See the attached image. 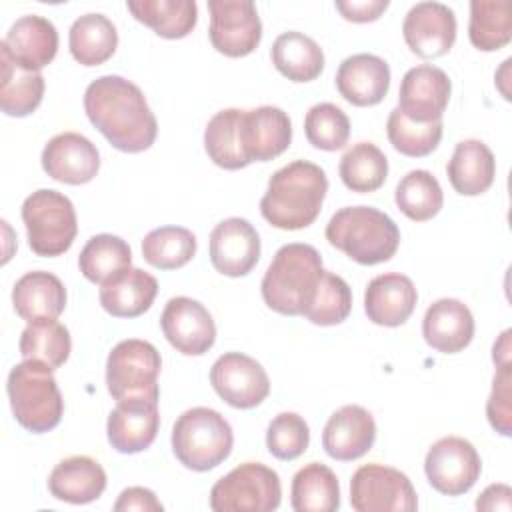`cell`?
<instances>
[{"mask_svg": "<svg viewBox=\"0 0 512 512\" xmlns=\"http://www.w3.org/2000/svg\"><path fill=\"white\" fill-rule=\"evenodd\" d=\"M158 398L160 392H142L116 400L106 422V436L114 450L136 454L156 440L160 428Z\"/></svg>", "mask_w": 512, "mask_h": 512, "instance_id": "cell-12", "label": "cell"}, {"mask_svg": "<svg viewBox=\"0 0 512 512\" xmlns=\"http://www.w3.org/2000/svg\"><path fill=\"white\" fill-rule=\"evenodd\" d=\"M20 214L26 226L28 246L34 254L52 258L70 250L78 232V220L68 196L40 188L22 202Z\"/></svg>", "mask_w": 512, "mask_h": 512, "instance_id": "cell-7", "label": "cell"}, {"mask_svg": "<svg viewBox=\"0 0 512 512\" xmlns=\"http://www.w3.org/2000/svg\"><path fill=\"white\" fill-rule=\"evenodd\" d=\"M476 510H512V488L508 484H490L476 498Z\"/></svg>", "mask_w": 512, "mask_h": 512, "instance_id": "cell-49", "label": "cell"}, {"mask_svg": "<svg viewBox=\"0 0 512 512\" xmlns=\"http://www.w3.org/2000/svg\"><path fill=\"white\" fill-rule=\"evenodd\" d=\"M280 500V476L262 462H244L232 468L210 490V508L214 512H270L280 506Z\"/></svg>", "mask_w": 512, "mask_h": 512, "instance_id": "cell-8", "label": "cell"}, {"mask_svg": "<svg viewBox=\"0 0 512 512\" xmlns=\"http://www.w3.org/2000/svg\"><path fill=\"white\" fill-rule=\"evenodd\" d=\"M126 8L138 22L168 40L188 36L198 22L194 0H128Z\"/></svg>", "mask_w": 512, "mask_h": 512, "instance_id": "cell-33", "label": "cell"}, {"mask_svg": "<svg viewBox=\"0 0 512 512\" xmlns=\"http://www.w3.org/2000/svg\"><path fill=\"white\" fill-rule=\"evenodd\" d=\"M84 110L92 126L120 152H144L156 140L158 122L144 92L122 76L92 80L84 92Z\"/></svg>", "mask_w": 512, "mask_h": 512, "instance_id": "cell-1", "label": "cell"}, {"mask_svg": "<svg viewBox=\"0 0 512 512\" xmlns=\"http://www.w3.org/2000/svg\"><path fill=\"white\" fill-rule=\"evenodd\" d=\"M386 134L394 150L410 158H422L438 148L442 140V120L418 124L394 108L388 114Z\"/></svg>", "mask_w": 512, "mask_h": 512, "instance_id": "cell-43", "label": "cell"}, {"mask_svg": "<svg viewBox=\"0 0 512 512\" xmlns=\"http://www.w3.org/2000/svg\"><path fill=\"white\" fill-rule=\"evenodd\" d=\"M52 372L42 362L24 360L8 374L6 392L12 414L22 428L34 434L48 432L62 420L64 400Z\"/></svg>", "mask_w": 512, "mask_h": 512, "instance_id": "cell-5", "label": "cell"}, {"mask_svg": "<svg viewBox=\"0 0 512 512\" xmlns=\"http://www.w3.org/2000/svg\"><path fill=\"white\" fill-rule=\"evenodd\" d=\"M388 0H348L336 2V10L342 14V18L350 22H374L380 18V14L388 8Z\"/></svg>", "mask_w": 512, "mask_h": 512, "instance_id": "cell-48", "label": "cell"}, {"mask_svg": "<svg viewBox=\"0 0 512 512\" xmlns=\"http://www.w3.org/2000/svg\"><path fill=\"white\" fill-rule=\"evenodd\" d=\"M210 42L230 58L252 54L262 40V22L252 0H208Z\"/></svg>", "mask_w": 512, "mask_h": 512, "instance_id": "cell-13", "label": "cell"}, {"mask_svg": "<svg viewBox=\"0 0 512 512\" xmlns=\"http://www.w3.org/2000/svg\"><path fill=\"white\" fill-rule=\"evenodd\" d=\"M232 446V426L214 408H190L172 426L174 456L188 470L208 472L216 468L230 456Z\"/></svg>", "mask_w": 512, "mask_h": 512, "instance_id": "cell-6", "label": "cell"}, {"mask_svg": "<svg viewBox=\"0 0 512 512\" xmlns=\"http://www.w3.org/2000/svg\"><path fill=\"white\" fill-rule=\"evenodd\" d=\"M208 250L214 270L240 278L252 272L260 260V236L248 220L232 216L214 226Z\"/></svg>", "mask_w": 512, "mask_h": 512, "instance_id": "cell-18", "label": "cell"}, {"mask_svg": "<svg viewBox=\"0 0 512 512\" xmlns=\"http://www.w3.org/2000/svg\"><path fill=\"white\" fill-rule=\"evenodd\" d=\"M336 88L354 106H376L390 90V66L376 54H352L338 66Z\"/></svg>", "mask_w": 512, "mask_h": 512, "instance_id": "cell-21", "label": "cell"}, {"mask_svg": "<svg viewBox=\"0 0 512 512\" xmlns=\"http://www.w3.org/2000/svg\"><path fill=\"white\" fill-rule=\"evenodd\" d=\"M350 310L352 290L348 282L330 270H322L314 298L302 316L316 326H334L344 322Z\"/></svg>", "mask_w": 512, "mask_h": 512, "instance_id": "cell-42", "label": "cell"}, {"mask_svg": "<svg viewBox=\"0 0 512 512\" xmlns=\"http://www.w3.org/2000/svg\"><path fill=\"white\" fill-rule=\"evenodd\" d=\"M422 336L430 348L456 354L474 338V316L462 300L440 298L428 306L422 318Z\"/></svg>", "mask_w": 512, "mask_h": 512, "instance_id": "cell-24", "label": "cell"}, {"mask_svg": "<svg viewBox=\"0 0 512 512\" xmlns=\"http://www.w3.org/2000/svg\"><path fill=\"white\" fill-rule=\"evenodd\" d=\"M482 472V460L472 442L460 436L436 440L424 458V474L430 486L444 496L466 494Z\"/></svg>", "mask_w": 512, "mask_h": 512, "instance_id": "cell-11", "label": "cell"}, {"mask_svg": "<svg viewBox=\"0 0 512 512\" xmlns=\"http://www.w3.org/2000/svg\"><path fill=\"white\" fill-rule=\"evenodd\" d=\"M10 56L26 70L40 72L58 52L56 26L38 14L20 16L0 42Z\"/></svg>", "mask_w": 512, "mask_h": 512, "instance_id": "cell-25", "label": "cell"}, {"mask_svg": "<svg viewBox=\"0 0 512 512\" xmlns=\"http://www.w3.org/2000/svg\"><path fill=\"white\" fill-rule=\"evenodd\" d=\"M338 174L348 190L358 194L374 192L388 178V158L376 144L358 142L342 154Z\"/></svg>", "mask_w": 512, "mask_h": 512, "instance_id": "cell-37", "label": "cell"}, {"mask_svg": "<svg viewBox=\"0 0 512 512\" xmlns=\"http://www.w3.org/2000/svg\"><path fill=\"white\" fill-rule=\"evenodd\" d=\"M160 328L170 342L184 356H202L216 342V324L206 306L188 296H174L166 302Z\"/></svg>", "mask_w": 512, "mask_h": 512, "instance_id": "cell-15", "label": "cell"}, {"mask_svg": "<svg viewBox=\"0 0 512 512\" xmlns=\"http://www.w3.org/2000/svg\"><path fill=\"white\" fill-rule=\"evenodd\" d=\"M18 348L24 360H36L56 370L68 360L72 340L64 324L56 320H42L32 322L22 330Z\"/></svg>", "mask_w": 512, "mask_h": 512, "instance_id": "cell-39", "label": "cell"}, {"mask_svg": "<svg viewBox=\"0 0 512 512\" xmlns=\"http://www.w3.org/2000/svg\"><path fill=\"white\" fill-rule=\"evenodd\" d=\"M452 84L448 74L432 64L410 68L400 82L398 110L412 122L426 124L442 120L448 106Z\"/></svg>", "mask_w": 512, "mask_h": 512, "instance_id": "cell-16", "label": "cell"}, {"mask_svg": "<svg viewBox=\"0 0 512 512\" xmlns=\"http://www.w3.org/2000/svg\"><path fill=\"white\" fill-rule=\"evenodd\" d=\"M128 266H132V250L126 240L114 234L92 236L78 256L82 276L94 284H104Z\"/></svg>", "mask_w": 512, "mask_h": 512, "instance_id": "cell-38", "label": "cell"}, {"mask_svg": "<svg viewBox=\"0 0 512 512\" xmlns=\"http://www.w3.org/2000/svg\"><path fill=\"white\" fill-rule=\"evenodd\" d=\"M270 58L276 70L292 82H312L324 70L320 44L298 30L282 32L272 44Z\"/></svg>", "mask_w": 512, "mask_h": 512, "instance_id": "cell-30", "label": "cell"}, {"mask_svg": "<svg viewBox=\"0 0 512 512\" xmlns=\"http://www.w3.org/2000/svg\"><path fill=\"white\" fill-rule=\"evenodd\" d=\"M492 360L496 366L510 364V330H504L500 338L494 342L492 348Z\"/></svg>", "mask_w": 512, "mask_h": 512, "instance_id": "cell-50", "label": "cell"}, {"mask_svg": "<svg viewBox=\"0 0 512 512\" xmlns=\"http://www.w3.org/2000/svg\"><path fill=\"white\" fill-rule=\"evenodd\" d=\"M214 392L232 408H256L270 394V378L264 366L242 352L222 354L210 368Z\"/></svg>", "mask_w": 512, "mask_h": 512, "instance_id": "cell-14", "label": "cell"}, {"mask_svg": "<svg viewBox=\"0 0 512 512\" xmlns=\"http://www.w3.org/2000/svg\"><path fill=\"white\" fill-rule=\"evenodd\" d=\"M322 270V256L314 246L284 244L260 284L266 306L284 316H302L314 298Z\"/></svg>", "mask_w": 512, "mask_h": 512, "instance_id": "cell-3", "label": "cell"}, {"mask_svg": "<svg viewBox=\"0 0 512 512\" xmlns=\"http://www.w3.org/2000/svg\"><path fill=\"white\" fill-rule=\"evenodd\" d=\"M486 416L490 426L502 434H512V368L510 364L496 366L492 392L486 402Z\"/></svg>", "mask_w": 512, "mask_h": 512, "instance_id": "cell-46", "label": "cell"}, {"mask_svg": "<svg viewBox=\"0 0 512 512\" xmlns=\"http://www.w3.org/2000/svg\"><path fill=\"white\" fill-rule=\"evenodd\" d=\"M418 302L414 282L400 272H386L372 278L364 290V312L378 326L396 328L404 324Z\"/></svg>", "mask_w": 512, "mask_h": 512, "instance_id": "cell-22", "label": "cell"}, {"mask_svg": "<svg viewBox=\"0 0 512 512\" xmlns=\"http://www.w3.org/2000/svg\"><path fill=\"white\" fill-rule=\"evenodd\" d=\"M326 240L350 260L374 266L388 262L400 244L396 222L372 206H344L326 224Z\"/></svg>", "mask_w": 512, "mask_h": 512, "instance_id": "cell-4", "label": "cell"}, {"mask_svg": "<svg viewBox=\"0 0 512 512\" xmlns=\"http://www.w3.org/2000/svg\"><path fill=\"white\" fill-rule=\"evenodd\" d=\"M310 444V428L296 412H280L266 430V448L278 460H296Z\"/></svg>", "mask_w": 512, "mask_h": 512, "instance_id": "cell-45", "label": "cell"}, {"mask_svg": "<svg viewBox=\"0 0 512 512\" xmlns=\"http://www.w3.org/2000/svg\"><path fill=\"white\" fill-rule=\"evenodd\" d=\"M2 80H0V108L4 114L22 118L32 114L44 96V76L22 68L10 52L0 44Z\"/></svg>", "mask_w": 512, "mask_h": 512, "instance_id": "cell-31", "label": "cell"}, {"mask_svg": "<svg viewBox=\"0 0 512 512\" xmlns=\"http://www.w3.org/2000/svg\"><path fill=\"white\" fill-rule=\"evenodd\" d=\"M240 108H224L216 112L204 130V148L210 160L224 170H240L250 164L242 142Z\"/></svg>", "mask_w": 512, "mask_h": 512, "instance_id": "cell-34", "label": "cell"}, {"mask_svg": "<svg viewBox=\"0 0 512 512\" xmlns=\"http://www.w3.org/2000/svg\"><path fill=\"white\" fill-rule=\"evenodd\" d=\"M304 132L314 148L334 152L346 146L350 138V120L340 106L320 102L306 112Z\"/></svg>", "mask_w": 512, "mask_h": 512, "instance_id": "cell-44", "label": "cell"}, {"mask_svg": "<svg viewBox=\"0 0 512 512\" xmlns=\"http://www.w3.org/2000/svg\"><path fill=\"white\" fill-rule=\"evenodd\" d=\"M70 54L82 66L104 64L118 46V32L112 20L100 12H90L74 20L68 32Z\"/></svg>", "mask_w": 512, "mask_h": 512, "instance_id": "cell-32", "label": "cell"}, {"mask_svg": "<svg viewBox=\"0 0 512 512\" xmlns=\"http://www.w3.org/2000/svg\"><path fill=\"white\" fill-rule=\"evenodd\" d=\"M48 490L56 500L88 504L98 500L106 490V472L100 462L90 456H68L52 468Z\"/></svg>", "mask_w": 512, "mask_h": 512, "instance_id": "cell-28", "label": "cell"}, {"mask_svg": "<svg viewBox=\"0 0 512 512\" xmlns=\"http://www.w3.org/2000/svg\"><path fill=\"white\" fill-rule=\"evenodd\" d=\"M158 294V282L152 274L128 266L100 284V304L116 318H136L150 310Z\"/></svg>", "mask_w": 512, "mask_h": 512, "instance_id": "cell-27", "label": "cell"}, {"mask_svg": "<svg viewBox=\"0 0 512 512\" xmlns=\"http://www.w3.org/2000/svg\"><path fill=\"white\" fill-rule=\"evenodd\" d=\"M162 512L164 506L156 498V494L144 486H130L120 492L118 500L114 502V512Z\"/></svg>", "mask_w": 512, "mask_h": 512, "instance_id": "cell-47", "label": "cell"}, {"mask_svg": "<svg viewBox=\"0 0 512 512\" xmlns=\"http://www.w3.org/2000/svg\"><path fill=\"white\" fill-rule=\"evenodd\" d=\"M244 152L252 162L280 156L292 142V122L278 106H258L242 112Z\"/></svg>", "mask_w": 512, "mask_h": 512, "instance_id": "cell-23", "label": "cell"}, {"mask_svg": "<svg viewBox=\"0 0 512 512\" xmlns=\"http://www.w3.org/2000/svg\"><path fill=\"white\" fill-rule=\"evenodd\" d=\"M44 172L64 184L80 186L100 170V152L84 134L62 132L48 140L42 150Z\"/></svg>", "mask_w": 512, "mask_h": 512, "instance_id": "cell-19", "label": "cell"}, {"mask_svg": "<svg viewBox=\"0 0 512 512\" xmlns=\"http://www.w3.org/2000/svg\"><path fill=\"white\" fill-rule=\"evenodd\" d=\"M452 188L462 196L484 194L496 176V160L492 150L476 138L460 140L446 166Z\"/></svg>", "mask_w": 512, "mask_h": 512, "instance_id": "cell-29", "label": "cell"}, {"mask_svg": "<svg viewBox=\"0 0 512 512\" xmlns=\"http://www.w3.org/2000/svg\"><path fill=\"white\" fill-rule=\"evenodd\" d=\"M402 36L416 56L440 58L456 40L454 10L442 2H418L404 16Z\"/></svg>", "mask_w": 512, "mask_h": 512, "instance_id": "cell-17", "label": "cell"}, {"mask_svg": "<svg viewBox=\"0 0 512 512\" xmlns=\"http://www.w3.org/2000/svg\"><path fill=\"white\" fill-rule=\"evenodd\" d=\"M468 38L474 48L494 52L512 40V6L508 0H472Z\"/></svg>", "mask_w": 512, "mask_h": 512, "instance_id": "cell-36", "label": "cell"}, {"mask_svg": "<svg viewBox=\"0 0 512 512\" xmlns=\"http://www.w3.org/2000/svg\"><path fill=\"white\" fill-rule=\"evenodd\" d=\"M376 440V422L372 414L358 406L346 404L338 408L322 430V448L338 462L362 458Z\"/></svg>", "mask_w": 512, "mask_h": 512, "instance_id": "cell-20", "label": "cell"}, {"mask_svg": "<svg viewBox=\"0 0 512 512\" xmlns=\"http://www.w3.org/2000/svg\"><path fill=\"white\" fill-rule=\"evenodd\" d=\"M196 254V236L184 226H160L142 240L144 260L160 270H176Z\"/></svg>", "mask_w": 512, "mask_h": 512, "instance_id": "cell-41", "label": "cell"}, {"mask_svg": "<svg viewBox=\"0 0 512 512\" xmlns=\"http://www.w3.org/2000/svg\"><path fill=\"white\" fill-rule=\"evenodd\" d=\"M350 504L356 512H414L418 498L404 472L372 462L352 474Z\"/></svg>", "mask_w": 512, "mask_h": 512, "instance_id": "cell-9", "label": "cell"}, {"mask_svg": "<svg viewBox=\"0 0 512 512\" xmlns=\"http://www.w3.org/2000/svg\"><path fill=\"white\" fill-rule=\"evenodd\" d=\"M394 200L398 210L406 218L414 222H424L440 212L444 204V194L440 182L432 172L410 170L400 178L394 192Z\"/></svg>", "mask_w": 512, "mask_h": 512, "instance_id": "cell-40", "label": "cell"}, {"mask_svg": "<svg viewBox=\"0 0 512 512\" xmlns=\"http://www.w3.org/2000/svg\"><path fill=\"white\" fill-rule=\"evenodd\" d=\"M326 192V172L314 162L294 160L270 176L260 214L274 228L302 230L318 218Z\"/></svg>", "mask_w": 512, "mask_h": 512, "instance_id": "cell-2", "label": "cell"}, {"mask_svg": "<svg viewBox=\"0 0 512 512\" xmlns=\"http://www.w3.org/2000/svg\"><path fill=\"white\" fill-rule=\"evenodd\" d=\"M290 506L296 512H334L340 506V484L332 468L320 462L302 466L290 486Z\"/></svg>", "mask_w": 512, "mask_h": 512, "instance_id": "cell-35", "label": "cell"}, {"mask_svg": "<svg viewBox=\"0 0 512 512\" xmlns=\"http://www.w3.org/2000/svg\"><path fill=\"white\" fill-rule=\"evenodd\" d=\"M12 304L16 314L28 324L56 320L66 308V288L52 272L32 270L16 280Z\"/></svg>", "mask_w": 512, "mask_h": 512, "instance_id": "cell-26", "label": "cell"}, {"mask_svg": "<svg viewBox=\"0 0 512 512\" xmlns=\"http://www.w3.org/2000/svg\"><path fill=\"white\" fill-rule=\"evenodd\" d=\"M160 352L154 344L128 338L118 342L106 360V388L114 400L142 392H160Z\"/></svg>", "mask_w": 512, "mask_h": 512, "instance_id": "cell-10", "label": "cell"}]
</instances>
